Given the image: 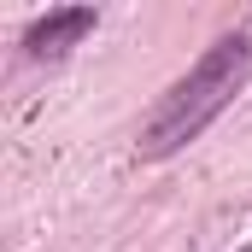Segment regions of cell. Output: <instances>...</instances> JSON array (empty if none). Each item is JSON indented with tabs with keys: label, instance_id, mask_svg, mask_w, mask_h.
<instances>
[{
	"label": "cell",
	"instance_id": "7a4b0ae2",
	"mask_svg": "<svg viewBox=\"0 0 252 252\" xmlns=\"http://www.w3.org/2000/svg\"><path fill=\"white\" fill-rule=\"evenodd\" d=\"M88 30H94V6H53L47 18L30 24L24 47H30V59H59V53H70V47L88 35Z\"/></svg>",
	"mask_w": 252,
	"mask_h": 252
},
{
	"label": "cell",
	"instance_id": "6da1fadb",
	"mask_svg": "<svg viewBox=\"0 0 252 252\" xmlns=\"http://www.w3.org/2000/svg\"><path fill=\"white\" fill-rule=\"evenodd\" d=\"M247 41L241 35H229V41H217L205 59L193 64L188 76L153 106V118L141 124V158H170L176 147H188L199 129L211 124L229 100H235V88H241V76H247Z\"/></svg>",
	"mask_w": 252,
	"mask_h": 252
}]
</instances>
